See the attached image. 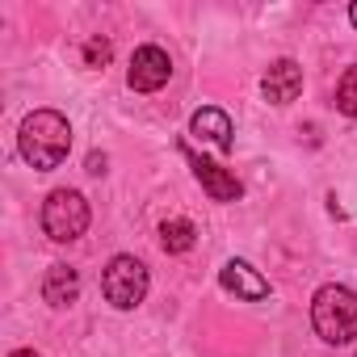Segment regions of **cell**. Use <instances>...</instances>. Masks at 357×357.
Listing matches in <instances>:
<instances>
[{
  "label": "cell",
  "mask_w": 357,
  "mask_h": 357,
  "mask_svg": "<svg viewBox=\"0 0 357 357\" xmlns=\"http://www.w3.org/2000/svg\"><path fill=\"white\" fill-rule=\"evenodd\" d=\"M43 298L51 307H72L80 298V273L72 265H51L43 278Z\"/></svg>",
  "instance_id": "30bf717a"
},
{
  "label": "cell",
  "mask_w": 357,
  "mask_h": 357,
  "mask_svg": "<svg viewBox=\"0 0 357 357\" xmlns=\"http://www.w3.org/2000/svg\"><path fill=\"white\" fill-rule=\"evenodd\" d=\"M336 109L349 114V118H357V68H349L340 76V84H336Z\"/></svg>",
  "instance_id": "7c38bea8"
},
{
  "label": "cell",
  "mask_w": 357,
  "mask_h": 357,
  "mask_svg": "<svg viewBox=\"0 0 357 357\" xmlns=\"http://www.w3.org/2000/svg\"><path fill=\"white\" fill-rule=\"evenodd\" d=\"M219 286H223V290H231L236 298H248V303L269 298V282H265L248 261H227V265L219 269Z\"/></svg>",
  "instance_id": "52a82bcc"
},
{
  "label": "cell",
  "mask_w": 357,
  "mask_h": 357,
  "mask_svg": "<svg viewBox=\"0 0 357 357\" xmlns=\"http://www.w3.org/2000/svg\"><path fill=\"white\" fill-rule=\"evenodd\" d=\"M349 17H353V26H357V5H353V9H349Z\"/></svg>",
  "instance_id": "2e32d148"
},
{
  "label": "cell",
  "mask_w": 357,
  "mask_h": 357,
  "mask_svg": "<svg viewBox=\"0 0 357 357\" xmlns=\"http://www.w3.org/2000/svg\"><path fill=\"white\" fill-rule=\"evenodd\" d=\"M168 76H172V59H168V51H160V47H139V51L130 55V72H126V80H130L135 93H155V89L168 84Z\"/></svg>",
  "instance_id": "5b68a950"
},
{
  "label": "cell",
  "mask_w": 357,
  "mask_h": 357,
  "mask_svg": "<svg viewBox=\"0 0 357 357\" xmlns=\"http://www.w3.org/2000/svg\"><path fill=\"white\" fill-rule=\"evenodd\" d=\"M261 89H265V101H273V105H290V101L303 93V68H298L294 59H278V63L265 72Z\"/></svg>",
  "instance_id": "ba28073f"
},
{
  "label": "cell",
  "mask_w": 357,
  "mask_h": 357,
  "mask_svg": "<svg viewBox=\"0 0 357 357\" xmlns=\"http://www.w3.org/2000/svg\"><path fill=\"white\" fill-rule=\"evenodd\" d=\"M89 172H93V176H101V172H105V155H97V151H93V155H89Z\"/></svg>",
  "instance_id": "5bb4252c"
},
{
  "label": "cell",
  "mask_w": 357,
  "mask_h": 357,
  "mask_svg": "<svg viewBox=\"0 0 357 357\" xmlns=\"http://www.w3.org/2000/svg\"><path fill=\"white\" fill-rule=\"evenodd\" d=\"M43 231L55 240V244H72L89 231V202L84 194L76 190H55L47 202H43Z\"/></svg>",
  "instance_id": "3957f363"
},
{
  "label": "cell",
  "mask_w": 357,
  "mask_h": 357,
  "mask_svg": "<svg viewBox=\"0 0 357 357\" xmlns=\"http://www.w3.org/2000/svg\"><path fill=\"white\" fill-rule=\"evenodd\" d=\"M101 294L118 311H135L147 298V265L135 261V257H114L101 273Z\"/></svg>",
  "instance_id": "277c9868"
},
{
  "label": "cell",
  "mask_w": 357,
  "mask_h": 357,
  "mask_svg": "<svg viewBox=\"0 0 357 357\" xmlns=\"http://www.w3.org/2000/svg\"><path fill=\"white\" fill-rule=\"evenodd\" d=\"M190 135L194 139H202V143H211L215 151H231V118L223 114V109H215V105H206V109H198L194 118H190Z\"/></svg>",
  "instance_id": "9c48e42d"
},
{
  "label": "cell",
  "mask_w": 357,
  "mask_h": 357,
  "mask_svg": "<svg viewBox=\"0 0 357 357\" xmlns=\"http://www.w3.org/2000/svg\"><path fill=\"white\" fill-rule=\"evenodd\" d=\"M17 147H22L26 164H34L38 172H51V168H59V164L68 160V151H72V126H68V118L55 114V109H34V114L22 122V130H17Z\"/></svg>",
  "instance_id": "6da1fadb"
},
{
  "label": "cell",
  "mask_w": 357,
  "mask_h": 357,
  "mask_svg": "<svg viewBox=\"0 0 357 357\" xmlns=\"http://www.w3.org/2000/svg\"><path fill=\"white\" fill-rule=\"evenodd\" d=\"M9 357H43V353H34V349H17V353H9Z\"/></svg>",
  "instance_id": "9a60e30c"
},
{
  "label": "cell",
  "mask_w": 357,
  "mask_h": 357,
  "mask_svg": "<svg viewBox=\"0 0 357 357\" xmlns=\"http://www.w3.org/2000/svg\"><path fill=\"white\" fill-rule=\"evenodd\" d=\"M194 223L190 219H168V223H160V244H164V252H190L194 248Z\"/></svg>",
  "instance_id": "8fae6325"
},
{
  "label": "cell",
  "mask_w": 357,
  "mask_h": 357,
  "mask_svg": "<svg viewBox=\"0 0 357 357\" xmlns=\"http://www.w3.org/2000/svg\"><path fill=\"white\" fill-rule=\"evenodd\" d=\"M311 324L328 344L357 340V294L349 286H319L311 298Z\"/></svg>",
  "instance_id": "7a4b0ae2"
},
{
  "label": "cell",
  "mask_w": 357,
  "mask_h": 357,
  "mask_svg": "<svg viewBox=\"0 0 357 357\" xmlns=\"http://www.w3.org/2000/svg\"><path fill=\"white\" fill-rule=\"evenodd\" d=\"M109 55H114L109 38H89V43H84V63H89V68H105Z\"/></svg>",
  "instance_id": "4fadbf2b"
},
{
  "label": "cell",
  "mask_w": 357,
  "mask_h": 357,
  "mask_svg": "<svg viewBox=\"0 0 357 357\" xmlns=\"http://www.w3.org/2000/svg\"><path fill=\"white\" fill-rule=\"evenodd\" d=\"M181 155L190 160V168H194V176L202 181V190L215 198V202H240V194H244V185L236 181V176L227 172V168H219L215 160H206V155H198L194 147H185L181 143Z\"/></svg>",
  "instance_id": "8992f818"
}]
</instances>
